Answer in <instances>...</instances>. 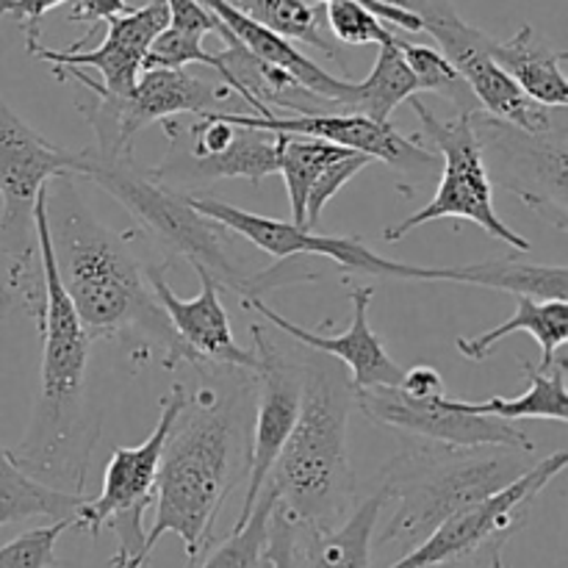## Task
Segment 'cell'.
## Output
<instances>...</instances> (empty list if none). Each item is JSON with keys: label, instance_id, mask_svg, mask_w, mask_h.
Returning <instances> with one entry per match:
<instances>
[{"label": "cell", "instance_id": "6da1fadb", "mask_svg": "<svg viewBox=\"0 0 568 568\" xmlns=\"http://www.w3.org/2000/svg\"><path fill=\"white\" fill-rule=\"evenodd\" d=\"M203 386L186 397L161 453L155 475V521L144 538L153 555L164 536L181 538L189 564L211 549L216 516L250 466L255 410V372L222 369L216 386L211 366H200Z\"/></svg>", "mask_w": 568, "mask_h": 568}, {"label": "cell", "instance_id": "7a4b0ae2", "mask_svg": "<svg viewBox=\"0 0 568 568\" xmlns=\"http://www.w3.org/2000/svg\"><path fill=\"white\" fill-rule=\"evenodd\" d=\"M44 200L55 272L92 342H128L131 355H159L164 369L186 361L150 286V264L133 253L122 233L94 220L78 194L75 178H53Z\"/></svg>", "mask_w": 568, "mask_h": 568}, {"label": "cell", "instance_id": "3957f363", "mask_svg": "<svg viewBox=\"0 0 568 568\" xmlns=\"http://www.w3.org/2000/svg\"><path fill=\"white\" fill-rule=\"evenodd\" d=\"M48 186L33 205V239L44 275V297L31 320L42 336V372L26 436L9 458L33 480L83 497L89 460L100 436V414L87 399L92 336L78 320L59 281L48 231Z\"/></svg>", "mask_w": 568, "mask_h": 568}, {"label": "cell", "instance_id": "277c9868", "mask_svg": "<svg viewBox=\"0 0 568 568\" xmlns=\"http://www.w3.org/2000/svg\"><path fill=\"white\" fill-rule=\"evenodd\" d=\"M353 394L347 366L314 349L303 355L297 422L264 483L300 527H336L353 508L355 475L347 453Z\"/></svg>", "mask_w": 568, "mask_h": 568}, {"label": "cell", "instance_id": "5b68a950", "mask_svg": "<svg viewBox=\"0 0 568 568\" xmlns=\"http://www.w3.org/2000/svg\"><path fill=\"white\" fill-rule=\"evenodd\" d=\"M81 155L83 178L120 200L150 242L170 255L186 258L194 270L211 275L216 286L233 292V297H264L270 288L320 281L316 266L303 255L283 258L261 272L250 270L227 227L200 214L183 192H172L150 181L133 155L98 159L89 148L81 150Z\"/></svg>", "mask_w": 568, "mask_h": 568}, {"label": "cell", "instance_id": "8992f818", "mask_svg": "<svg viewBox=\"0 0 568 568\" xmlns=\"http://www.w3.org/2000/svg\"><path fill=\"white\" fill-rule=\"evenodd\" d=\"M403 449L377 475L375 491L392 516L377 549L403 558L449 516L494 497L530 469L532 453L505 447H447L397 436Z\"/></svg>", "mask_w": 568, "mask_h": 568}, {"label": "cell", "instance_id": "52a82bcc", "mask_svg": "<svg viewBox=\"0 0 568 568\" xmlns=\"http://www.w3.org/2000/svg\"><path fill=\"white\" fill-rule=\"evenodd\" d=\"M59 81H72L87 89V100H78V111L94 133V148L89 153L98 159H125L133 155V139L153 122L178 120L181 114H209L222 111L220 105L231 98V89L222 83L203 81L186 70H144L128 98L109 94L98 81L78 67L53 70Z\"/></svg>", "mask_w": 568, "mask_h": 568}, {"label": "cell", "instance_id": "ba28073f", "mask_svg": "<svg viewBox=\"0 0 568 568\" xmlns=\"http://www.w3.org/2000/svg\"><path fill=\"white\" fill-rule=\"evenodd\" d=\"M410 105L419 114L422 142L442 155V178H438L436 197L422 205L416 214L403 220L399 225L383 231V242H403L410 231L427 225L433 220H466L480 225L488 236L499 239L516 253H527L530 242L514 231L494 209V186L488 178L486 161H483L480 142H477L475 125L469 114H455V120H438L430 105L419 98H410Z\"/></svg>", "mask_w": 568, "mask_h": 568}, {"label": "cell", "instance_id": "9c48e42d", "mask_svg": "<svg viewBox=\"0 0 568 568\" xmlns=\"http://www.w3.org/2000/svg\"><path fill=\"white\" fill-rule=\"evenodd\" d=\"M566 464V449L547 455L503 491L449 516L419 547L386 568H505V547L527 525L538 494Z\"/></svg>", "mask_w": 568, "mask_h": 568}, {"label": "cell", "instance_id": "30bf717a", "mask_svg": "<svg viewBox=\"0 0 568 568\" xmlns=\"http://www.w3.org/2000/svg\"><path fill=\"white\" fill-rule=\"evenodd\" d=\"M186 386L175 383L161 399V416L153 433L139 447H114L105 464V480L100 497L87 499L72 519V527L89 532L92 538L100 530H114L116 552L111 558L114 568H142L148 564L144 552V514L153 505L155 475H159L164 442L175 425L178 414L186 405Z\"/></svg>", "mask_w": 568, "mask_h": 568}, {"label": "cell", "instance_id": "8fae6325", "mask_svg": "<svg viewBox=\"0 0 568 568\" xmlns=\"http://www.w3.org/2000/svg\"><path fill=\"white\" fill-rule=\"evenodd\" d=\"M399 6L416 14L422 31L436 39L442 48L438 53L469 83L483 114L497 116L527 133H549L564 125L566 109H547L527 98L491 59L494 39L469 26L453 0H399Z\"/></svg>", "mask_w": 568, "mask_h": 568}, {"label": "cell", "instance_id": "7c38bea8", "mask_svg": "<svg viewBox=\"0 0 568 568\" xmlns=\"http://www.w3.org/2000/svg\"><path fill=\"white\" fill-rule=\"evenodd\" d=\"M488 178L558 231L568 227V125L549 133H527L491 114L471 116Z\"/></svg>", "mask_w": 568, "mask_h": 568}, {"label": "cell", "instance_id": "4fadbf2b", "mask_svg": "<svg viewBox=\"0 0 568 568\" xmlns=\"http://www.w3.org/2000/svg\"><path fill=\"white\" fill-rule=\"evenodd\" d=\"M189 203L205 214L209 220L220 222L222 227L233 233V236L247 239L253 247L264 250V253L275 255L277 261L294 258H331L333 264L349 272H366L375 277H392V281H447L458 283V266H410L403 261H392L377 255L375 250L366 247L361 239L355 236H322V233L300 227L294 222L272 220V216L253 214L239 205L225 203L216 197H200V194H186Z\"/></svg>", "mask_w": 568, "mask_h": 568}, {"label": "cell", "instance_id": "5bb4252c", "mask_svg": "<svg viewBox=\"0 0 568 568\" xmlns=\"http://www.w3.org/2000/svg\"><path fill=\"white\" fill-rule=\"evenodd\" d=\"M53 178H83V155L44 139L0 98V250L11 261L37 253L33 205Z\"/></svg>", "mask_w": 568, "mask_h": 568}, {"label": "cell", "instance_id": "9a60e30c", "mask_svg": "<svg viewBox=\"0 0 568 568\" xmlns=\"http://www.w3.org/2000/svg\"><path fill=\"white\" fill-rule=\"evenodd\" d=\"M227 120L242 128H255L266 133H286V136L320 139V142L336 144V148L353 150V153L375 159L386 164L397 178V189L408 197L419 194L427 183L436 178L438 161L436 153L422 142L419 133L405 136L392 122H372L369 116L353 114V111H322V114H292V116H255V114H231Z\"/></svg>", "mask_w": 568, "mask_h": 568}, {"label": "cell", "instance_id": "2e32d148", "mask_svg": "<svg viewBox=\"0 0 568 568\" xmlns=\"http://www.w3.org/2000/svg\"><path fill=\"white\" fill-rule=\"evenodd\" d=\"M255 366V410L253 436H250V466L247 491H244L239 521H244L297 422L300 403H303V355L292 349V338L277 333L272 325L253 322Z\"/></svg>", "mask_w": 568, "mask_h": 568}, {"label": "cell", "instance_id": "e0dca14e", "mask_svg": "<svg viewBox=\"0 0 568 568\" xmlns=\"http://www.w3.org/2000/svg\"><path fill=\"white\" fill-rule=\"evenodd\" d=\"M361 414L375 425L388 427L403 438L447 444V447H505L532 453L536 444L497 416L469 414L447 394L438 397H408L399 386L361 388L353 394Z\"/></svg>", "mask_w": 568, "mask_h": 568}, {"label": "cell", "instance_id": "ac0fdd59", "mask_svg": "<svg viewBox=\"0 0 568 568\" xmlns=\"http://www.w3.org/2000/svg\"><path fill=\"white\" fill-rule=\"evenodd\" d=\"M164 270L166 261L150 264V286H153L155 300L164 308L166 320H170L172 331L181 342L186 364L194 369H200V366H231V369L255 372V366H258L255 353L236 344L231 316L222 305V288L211 281V275L197 270L200 294L194 300H181L172 292Z\"/></svg>", "mask_w": 568, "mask_h": 568}, {"label": "cell", "instance_id": "d6986e66", "mask_svg": "<svg viewBox=\"0 0 568 568\" xmlns=\"http://www.w3.org/2000/svg\"><path fill=\"white\" fill-rule=\"evenodd\" d=\"M347 288L349 303H353V327L338 333V336H322V333L294 325L286 316L277 314L272 305H266L264 297H244L239 303L247 311H253L266 325L275 327L277 333L292 338L294 344H303V347L314 349V353H325L331 358H336L338 364L349 366V372H353V377H349L353 381V392L375 386H399L405 369L386 353L383 338L369 325V305L372 297H375V288L355 286V283H347Z\"/></svg>", "mask_w": 568, "mask_h": 568}, {"label": "cell", "instance_id": "ffe728a7", "mask_svg": "<svg viewBox=\"0 0 568 568\" xmlns=\"http://www.w3.org/2000/svg\"><path fill=\"white\" fill-rule=\"evenodd\" d=\"M170 22L164 0H153L148 6L128 11L122 17H111L105 22V39L94 50H50L44 44L28 48V55L48 61L53 70L61 67H94L100 72V87L116 98H128L142 75L144 55L150 44Z\"/></svg>", "mask_w": 568, "mask_h": 568}, {"label": "cell", "instance_id": "44dd1931", "mask_svg": "<svg viewBox=\"0 0 568 568\" xmlns=\"http://www.w3.org/2000/svg\"><path fill=\"white\" fill-rule=\"evenodd\" d=\"M144 172L159 186L183 194H189V189L194 186H209V183L227 181V178H244L247 183L258 186L264 178L277 175V136L255 131V128H242L236 142L225 153L211 155V159H189V155L166 150L164 159L153 170Z\"/></svg>", "mask_w": 568, "mask_h": 568}, {"label": "cell", "instance_id": "7402d4cb", "mask_svg": "<svg viewBox=\"0 0 568 568\" xmlns=\"http://www.w3.org/2000/svg\"><path fill=\"white\" fill-rule=\"evenodd\" d=\"M200 3H203L205 9L233 33V39H236L244 50H250L255 59L275 67V70H283L286 75H292L300 87L308 89L316 98L327 100L336 111L347 109L349 98H353L355 81L325 72L316 61H311L303 50H297L292 42H286L283 37L272 33L270 28L258 26V22H253L250 17H244L242 11H236L231 3H225V0H200Z\"/></svg>", "mask_w": 568, "mask_h": 568}, {"label": "cell", "instance_id": "603a6c76", "mask_svg": "<svg viewBox=\"0 0 568 568\" xmlns=\"http://www.w3.org/2000/svg\"><path fill=\"white\" fill-rule=\"evenodd\" d=\"M383 516V497L372 491L336 527H300V568H372V538Z\"/></svg>", "mask_w": 568, "mask_h": 568}, {"label": "cell", "instance_id": "cb8c5ba5", "mask_svg": "<svg viewBox=\"0 0 568 568\" xmlns=\"http://www.w3.org/2000/svg\"><path fill=\"white\" fill-rule=\"evenodd\" d=\"M491 59L538 105H547V109H566L568 105V83L560 70V64L566 61V50L549 48L532 31V26H521L505 42L494 39Z\"/></svg>", "mask_w": 568, "mask_h": 568}, {"label": "cell", "instance_id": "d4e9b609", "mask_svg": "<svg viewBox=\"0 0 568 568\" xmlns=\"http://www.w3.org/2000/svg\"><path fill=\"white\" fill-rule=\"evenodd\" d=\"M519 331L536 336L538 347L544 353L541 364L555 361V355L568 342V300H544L541 303V300L532 297H516V311L508 322L480 333V336H460L455 347L464 358L480 364L494 353L499 342H505V338Z\"/></svg>", "mask_w": 568, "mask_h": 568}, {"label": "cell", "instance_id": "484cf974", "mask_svg": "<svg viewBox=\"0 0 568 568\" xmlns=\"http://www.w3.org/2000/svg\"><path fill=\"white\" fill-rule=\"evenodd\" d=\"M566 372L568 358L566 355H555L549 364H527L525 375L530 381L527 394L516 399L491 397L486 403H460L469 414L480 416H497L503 422H519V419H547L555 425H566L568 422V394H566Z\"/></svg>", "mask_w": 568, "mask_h": 568}, {"label": "cell", "instance_id": "4316f807", "mask_svg": "<svg viewBox=\"0 0 568 568\" xmlns=\"http://www.w3.org/2000/svg\"><path fill=\"white\" fill-rule=\"evenodd\" d=\"M225 3H231L258 26L270 28L286 42L308 44L344 67L342 44L327 31L325 3H316V0H225Z\"/></svg>", "mask_w": 568, "mask_h": 568}, {"label": "cell", "instance_id": "83f0119b", "mask_svg": "<svg viewBox=\"0 0 568 568\" xmlns=\"http://www.w3.org/2000/svg\"><path fill=\"white\" fill-rule=\"evenodd\" d=\"M83 503L87 497L59 491V488L33 480L9 458V449L0 444V527L20 525V521L37 519V516L72 521Z\"/></svg>", "mask_w": 568, "mask_h": 568}, {"label": "cell", "instance_id": "f1b7e54d", "mask_svg": "<svg viewBox=\"0 0 568 568\" xmlns=\"http://www.w3.org/2000/svg\"><path fill=\"white\" fill-rule=\"evenodd\" d=\"M419 94V83H416L414 72L405 64L403 53L397 48V39L392 44H381L375 67L364 81L353 83V98H349L347 109L353 114L369 116L372 122H392V114L403 103Z\"/></svg>", "mask_w": 568, "mask_h": 568}, {"label": "cell", "instance_id": "f546056e", "mask_svg": "<svg viewBox=\"0 0 568 568\" xmlns=\"http://www.w3.org/2000/svg\"><path fill=\"white\" fill-rule=\"evenodd\" d=\"M464 283L483 288H497L514 297L532 300H566L568 294V266L525 264L519 258H494L483 264L464 266Z\"/></svg>", "mask_w": 568, "mask_h": 568}, {"label": "cell", "instance_id": "4dcf8cb0", "mask_svg": "<svg viewBox=\"0 0 568 568\" xmlns=\"http://www.w3.org/2000/svg\"><path fill=\"white\" fill-rule=\"evenodd\" d=\"M275 136L277 172H281L283 181H286L288 205H292V222L305 227V200H308L314 181L322 175V170H325L331 161L342 159V155L353 153V150L320 142V139L286 136V133H275Z\"/></svg>", "mask_w": 568, "mask_h": 568}, {"label": "cell", "instance_id": "1f68e13d", "mask_svg": "<svg viewBox=\"0 0 568 568\" xmlns=\"http://www.w3.org/2000/svg\"><path fill=\"white\" fill-rule=\"evenodd\" d=\"M275 505V491L270 486L261 488L247 519L236 521L231 536L222 538L214 549H205L197 568H264L266 532H270V516Z\"/></svg>", "mask_w": 568, "mask_h": 568}, {"label": "cell", "instance_id": "d6a6232c", "mask_svg": "<svg viewBox=\"0 0 568 568\" xmlns=\"http://www.w3.org/2000/svg\"><path fill=\"white\" fill-rule=\"evenodd\" d=\"M397 48L403 53L405 64L410 67L414 72L416 83H419V94L422 92H433L438 98L447 100L449 105H455L458 114H480V103L471 94L469 83L455 72V67L444 59L438 50L427 48V44H414L408 42L405 37H397Z\"/></svg>", "mask_w": 568, "mask_h": 568}, {"label": "cell", "instance_id": "836d02e7", "mask_svg": "<svg viewBox=\"0 0 568 568\" xmlns=\"http://www.w3.org/2000/svg\"><path fill=\"white\" fill-rule=\"evenodd\" d=\"M327 31L338 44H392L399 33L383 26L366 6L355 0H331L325 3Z\"/></svg>", "mask_w": 568, "mask_h": 568}, {"label": "cell", "instance_id": "e575fe53", "mask_svg": "<svg viewBox=\"0 0 568 568\" xmlns=\"http://www.w3.org/2000/svg\"><path fill=\"white\" fill-rule=\"evenodd\" d=\"M189 64H203L220 75V55L203 48L200 33H183L166 26L150 44L144 55V70H186Z\"/></svg>", "mask_w": 568, "mask_h": 568}, {"label": "cell", "instance_id": "d590c367", "mask_svg": "<svg viewBox=\"0 0 568 568\" xmlns=\"http://www.w3.org/2000/svg\"><path fill=\"white\" fill-rule=\"evenodd\" d=\"M70 527L72 521L64 519L11 538L9 544L0 547V568H53L59 564L55 560V541Z\"/></svg>", "mask_w": 568, "mask_h": 568}, {"label": "cell", "instance_id": "8d00e7d4", "mask_svg": "<svg viewBox=\"0 0 568 568\" xmlns=\"http://www.w3.org/2000/svg\"><path fill=\"white\" fill-rule=\"evenodd\" d=\"M369 164H372V159H366V155L347 153V155H342V159L331 161V164L322 170V175L316 178L314 186H311L308 200H305V227H308V231H314L316 227V222H320L325 205L331 203V200L336 197V194L342 192V189L347 186V183L353 181L361 170H366Z\"/></svg>", "mask_w": 568, "mask_h": 568}, {"label": "cell", "instance_id": "74e56055", "mask_svg": "<svg viewBox=\"0 0 568 568\" xmlns=\"http://www.w3.org/2000/svg\"><path fill=\"white\" fill-rule=\"evenodd\" d=\"M264 568H300L297 555V521L275 505L270 516V532H266Z\"/></svg>", "mask_w": 568, "mask_h": 568}, {"label": "cell", "instance_id": "f35d334b", "mask_svg": "<svg viewBox=\"0 0 568 568\" xmlns=\"http://www.w3.org/2000/svg\"><path fill=\"white\" fill-rule=\"evenodd\" d=\"M67 0H0V17H11L26 33V48H33L39 42V26L48 11Z\"/></svg>", "mask_w": 568, "mask_h": 568}, {"label": "cell", "instance_id": "ab89813d", "mask_svg": "<svg viewBox=\"0 0 568 568\" xmlns=\"http://www.w3.org/2000/svg\"><path fill=\"white\" fill-rule=\"evenodd\" d=\"M128 11H133V6L128 0H75V6L70 9V22H87L89 31L81 42H75L67 50H81L98 33L100 22H109L111 17H122Z\"/></svg>", "mask_w": 568, "mask_h": 568}, {"label": "cell", "instance_id": "60d3db41", "mask_svg": "<svg viewBox=\"0 0 568 568\" xmlns=\"http://www.w3.org/2000/svg\"><path fill=\"white\" fill-rule=\"evenodd\" d=\"M399 388H403L408 397H438V394H444V377L442 372H436L433 366L416 364L403 372Z\"/></svg>", "mask_w": 568, "mask_h": 568}, {"label": "cell", "instance_id": "b9f144b4", "mask_svg": "<svg viewBox=\"0 0 568 568\" xmlns=\"http://www.w3.org/2000/svg\"><path fill=\"white\" fill-rule=\"evenodd\" d=\"M316 3H331V0H316ZM355 3L366 6L377 20H388L394 28L405 33H419L422 31V22L416 20V14L405 11L403 6H392V3H383V0H355Z\"/></svg>", "mask_w": 568, "mask_h": 568}, {"label": "cell", "instance_id": "7bdbcfd3", "mask_svg": "<svg viewBox=\"0 0 568 568\" xmlns=\"http://www.w3.org/2000/svg\"><path fill=\"white\" fill-rule=\"evenodd\" d=\"M17 305V292H14V286H11L9 281L3 283V286H0V320H3L6 314H9L11 308H14Z\"/></svg>", "mask_w": 568, "mask_h": 568}, {"label": "cell", "instance_id": "ee69618b", "mask_svg": "<svg viewBox=\"0 0 568 568\" xmlns=\"http://www.w3.org/2000/svg\"><path fill=\"white\" fill-rule=\"evenodd\" d=\"M383 3H392V6H399V0H383ZM408 11V9H405Z\"/></svg>", "mask_w": 568, "mask_h": 568}]
</instances>
